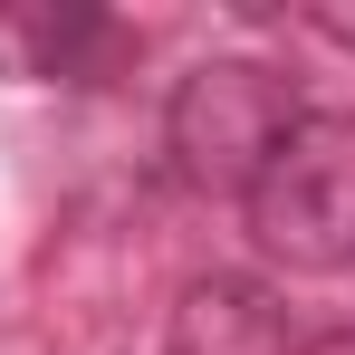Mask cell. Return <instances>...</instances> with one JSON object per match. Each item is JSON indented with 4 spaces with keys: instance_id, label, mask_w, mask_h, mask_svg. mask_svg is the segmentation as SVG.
<instances>
[{
    "instance_id": "3957f363",
    "label": "cell",
    "mask_w": 355,
    "mask_h": 355,
    "mask_svg": "<svg viewBox=\"0 0 355 355\" xmlns=\"http://www.w3.org/2000/svg\"><path fill=\"white\" fill-rule=\"evenodd\" d=\"M164 355H288V307H279V288H259L240 269H211L173 297Z\"/></svg>"
},
{
    "instance_id": "8992f818",
    "label": "cell",
    "mask_w": 355,
    "mask_h": 355,
    "mask_svg": "<svg viewBox=\"0 0 355 355\" xmlns=\"http://www.w3.org/2000/svg\"><path fill=\"white\" fill-rule=\"evenodd\" d=\"M297 355H355V327H336V336H317V346H297Z\"/></svg>"
},
{
    "instance_id": "277c9868",
    "label": "cell",
    "mask_w": 355,
    "mask_h": 355,
    "mask_svg": "<svg viewBox=\"0 0 355 355\" xmlns=\"http://www.w3.org/2000/svg\"><path fill=\"white\" fill-rule=\"evenodd\" d=\"M106 49V10L77 0H0V77H87V58Z\"/></svg>"
},
{
    "instance_id": "6da1fadb",
    "label": "cell",
    "mask_w": 355,
    "mask_h": 355,
    "mask_svg": "<svg viewBox=\"0 0 355 355\" xmlns=\"http://www.w3.org/2000/svg\"><path fill=\"white\" fill-rule=\"evenodd\" d=\"M288 125H297V87L279 77V67H259V58H202L173 87L164 135H173V164H182L192 192H240V202H250L259 164L288 144Z\"/></svg>"
},
{
    "instance_id": "7a4b0ae2",
    "label": "cell",
    "mask_w": 355,
    "mask_h": 355,
    "mask_svg": "<svg viewBox=\"0 0 355 355\" xmlns=\"http://www.w3.org/2000/svg\"><path fill=\"white\" fill-rule=\"evenodd\" d=\"M250 240L288 269L355 259V116H297L250 182Z\"/></svg>"
},
{
    "instance_id": "5b68a950",
    "label": "cell",
    "mask_w": 355,
    "mask_h": 355,
    "mask_svg": "<svg viewBox=\"0 0 355 355\" xmlns=\"http://www.w3.org/2000/svg\"><path fill=\"white\" fill-rule=\"evenodd\" d=\"M307 29H327L336 49H355V10H307Z\"/></svg>"
}]
</instances>
